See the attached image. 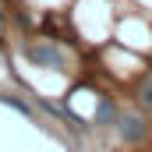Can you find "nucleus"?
<instances>
[{"mask_svg":"<svg viewBox=\"0 0 152 152\" xmlns=\"http://www.w3.org/2000/svg\"><path fill=\"white\" fill-rule=\"evenodd\" d=\"M25 60H32L36 67H50V71H64L67 67V57L53 42H28L25 46Z\"/></svg>","mask_w":152,"mask_h":152,"instance_id":"obj_1","label":"nucleus"},{"mask_svg":"<svg viewBox=\"0 0 152 152\" xmlns=\"http://www.w3.org/2000/svg\"><path fill=\"white\" fill-rule=\"evenodd\" d=\"M117 131H120V138L127 142V145H134V142H142L145 138V120L138 113H120V120H117Z\"/></svg>","mask_w":152,"mask_h":152,"instance_id":"obj_2","label":"nucleus"},{"mask_svg":"<svg viewBox=\"0 0 152 152\" xmlns=\"http://www.w3.org/2000/svg\"><path fill=\"white\" fill-rule=\"evenodd\" d=\"M117 120H120V113H117V106H113V99H99V106H96V124L99 127H117Z\"/></svg>","mask_w":152,"mask_h":152,"instance_id":"obj_3","label":"nucleus"},{"mask_svg":"<svg viewBox=\"0 0 152 152\" xmlns=\"http://www.w3.org/2000/svg\"><path fill=\"white\" fill-rule=\"evenodd\" d=\"M0 103H4V106H11V110H14V113H21V117H28V120H32V106H28V103H25V99H18V96H11V92H0Z\"/></svg>","mask_w":152,"mask_h":152,"instance_id":"obj_4","label":"nucleus"},{"mask_svg":"<svg viewBox=\"0 0 152 152\" xmlns=\"http://www.w3.org/2000/svg\"><path fill=\"white\" fill-rule=\"evenodd\" d=\"M134 99H138L142 110H149V113H152V75H145L142 81H138V96H134Z\"/></svg>","mask_w":152,"mask_h":152,"instance_id":"obj_5","label":"nucleus"},{"mask_svg":"<svg viewBox=\"0 0 152 152\" xmlns=\"http://www.w3.org/2000/svg\"><path fill=\"white\" fill-rule=\"evenodd\" d=\"M0 25H4V11H0Z\"/></svg>","mask_w":152,"mask_h":152,"instance_id":"obj_6","label":"nucleus"},{"mask_svg":"<svg viewBox=\"0 0 152 152\" xmlns=\"http://www.w3.org/2000/svg\"><path fill=\"white\" fill-rule=\"evenodd\" d=\"M14 4H18V0H14Z\"/></svg>","mask_w":152,"mask_h":152,"instance_id":"obj_7","label":"nucleus"}]
</instances>
